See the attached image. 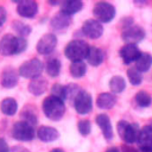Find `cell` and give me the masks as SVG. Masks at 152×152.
Listing matches in <instances>:
<instances>
[{"label":"cell","instance_id":"6da1fadb","mask_svg":"<svg viewBox=\"0 0 152 152\" xmlns=\"http://www.w3.org/2000/svg\"><path fill=\"white\" fill-rule=\"evenodd\" d=\"M27 48V40L14 34L7 33L0 39V53L2 56L18 55L25 51Z\"/></svg>","mask_w":152,"mask_h":152},{"label":"cell","instance_id":"7a4b0ae2","mask_svg":"<svg viewBox=\"0 0 152 152\" xmlns=\"http://www.w3.org/2000/svg\"><path fill=\"white\" fill-rule=\"evenodd\" d=\"M42 108H43L45 116L50 120H53V121L61 120L64 115V112H65L64 101H62V100H59L52 95L45 97V100L43 101Z\"/></svg>","mask_w":152,"mask_h":152},{"label":"cell","instance_id":"3957f363","mask_svg":"<svg viewBox=\"0 0 152 152\" xmlns=\"http://www.w3.org/2000/svg\"><path fill=\"white\" fill-rule=\"evenodd\" d=\"M88 49H89V45L84 40L74 39L66 44L65 50H64V55L68 59H70L72 62L83 61L87 57Z\"/></svg>","mask_w":152,"mask_h":152},{"label":"cell","instance_id":"277c9868","mask_svg":"<svg viewBox=\"0 0 152 152\" xmlns=\"http://www.w3.org/2000/svg\"><path fill=\"white\" fill-rule=\"evenodd\" d=\"M116 127H118V133H119L120 138L127 145L137 142L138 137H139V132H140V128L137 124H131L128 121L121 120L118 122Z\"/></svg>","mask_w":152,"mask_h":152},{"label":"cell","instance_id":"5b68a950","mask_svg":"<svg viewBox=\"0 0 152 152\" xmlns=\"http://www.w3.org/2000/svg\"><path fill=\"white\" fill-rule=\"evenodd\" d=\"M43 69H44V65L43 63L37 59V58H33V59H30V61H26L24 62L19 70H18V74L19 76L24 77V78H37L40 76V74L43 72Z\"/></svg>","mask_w":152,"mask_h":152},{"label":"cell","instance_id":"8992f818","mask_svg":"<svg viewBox=\"0 0 152 152\" xmlns=\"http://www.w3.org/2000/svg\"><path fill=\"white\" fill-rule=\"evenodd\" d=\"M93 13L97 21L102 23H110L115 17V7L106 1H99L94 5Z\"/></svg>","mask_w":152,"mask_h":152},{"label":"cell","instance_id":"52a82bcc","mask_svg":"<svg viewBox=\"0 0 152 152\" xmlns=\"http://www.w3.org/2000/svg\"><path fill=\"white\" fill-rule=\"evenodd\" d=\"M12 137L19 141H30L36 137V132L33 126L24 121H18L12 127Z\"/></svg>","mask_w":152,"mask_h":152},{"label":"cell","instance_id":"ba28073f","mask_svg":"<svg viewBox=\"0 0 152 152\" xmlns=\"http://www.w3.org/2000/svg\"><path fill=\"white\" fill-rule=\"evenodd\" d=\"M74 107L78 114L81 115L88 114L93 108L91 95L86 90H80L74 99Z\"/></svg>","mask_w":152,"mask_h":152},{"label":"cell","instance_id":"9c48e42d","mask_svg":"<svg viewBox=\"0 0 152 152\" xmlns=\"http://www.w3.org/2000/svg\"><path fill=\"white\" fill-rule=\"evenodd\" d=\"M121 37L126 44H133L135 45L137 43L141 42L145 37V31L141 26L138 25H131L121 32Z\"/></svg>","mask_w":152,"mask_h":152},{"label":"cell","instance_id":"30bf717a","mask_svg":"<svg viewBox=\"0 0 152 152\" xmlns=\"http://www.w3.org/2000/svg\"><path fill=\"white\" fill-rule=\"evenodd\" d=\"M57 45V37L53 33H45L40 37L37 43V52L40 55H49L51 53Z\"/></svg>","mask_w":152,"mask_h":152},{"label":"cell","instance_id":"8fae6325","mask_svg":"<svg viewBox=\"0 0 152 152\" xmlns=\"http://www.w3.org/2000/svg\"><path fill=\"white\" fill-rule=\"evenodd\" d=\"M82 32L86 37L90 39H97L103 33V26L96 19H88L82 26Z\"/></svg>","mask_w":152,"mask_h":152},{"label":"cell","instance_id":"7c38bea8","mask_svg":"<svg viewBox=\"0 0 152 152\" xmlns=\"http://www.w3.org/2000/svg\"><path fill=\"white\" fill-rule=\"evenodd\" d=\"M17 12L23 18H33L38 12V4L33 0H24L18 2Z\"/></svg>","mask_w":152,"mask_h":152},{"label":"cell","instance_id":"4fadbf2b","mask_svg":"<svg viewBox=\"0 0 152 152\" xmlns=\"http://www.w3.org/2000/svg\"><path fill=\"white\" fill-rule=\"evenodd\" d=\"M137 142L139 145V150H152V125H146L140 129Z\"/></svg>","mask_w":152,"mask_h":152},{"label":"cell","instance_id":"5bb4252c","mask_svg":"<svg viewBox=\"0 0 152 152\" xmlns=\"http://www.w3.org/2000/svg\"><path fill=\"white\" fill-rule=\"evenodd\" d=\"M140 50L137 45L133 44H126L120 49V57L125 64H131L132 62H135L138 57L140 56Z\"/></svg>","mask_w":152,"mask_h":152},{"label":"cell","instance_id":"9a60e30c","mask_svg":"<svg viewBox=\"0 0 152 152\" xmlns=\"http://www.w3.org/2000/svg\"><path fill=\"white\" fill-rule=\"evenodd\" d=\"M18 80H19V74L17 72V70L12 69V68H7L2 71L1 75V86L4 88H14L18 84Z\"/></svg>","mask_w":152,"mask_h":152},{"label":"cell","instance_id":"2e32d148","mask_svg":"<svg viewBox=\"0 0 152 152\" xmlns=\"http://www.w3.org/2000/svg\"><path fill=\"white\" fill-rule=\"evenodd\" d=\"M97 126L101 128L102 131V134L106 140H112L113 138V128H112V125H110V119L108 118V115L106 114H99L95 119Z\"/></svg>","mask_w":152,"mask_h":152},{"label":"cell","instance_id":"e0dca14e","mask_svg":"<svg viewBox=\"0 0 152 152\" xmlns=\"http://www.w3.org/2000/svg\"><path fill=\"white\" fill-rule=\"evenodd\" d=\"M70 23H71V19L69 15H66L62 12H58L50 20V26L55 31H62V30H65L70 25Z\"/></svg>","mask_w":152,"mask_h":152},{"label":"cell","instance_id":"ac0fdd59","mask_svg":"<svg viewBox=\"0 0 152 152\" xmlns=\"http://www.w3.org/2000/svg\"><path fill=\"white\" fill-rule=\"evenodd\" d=\"M48 86H49V83H48V81L45 80V78H43V77H37V78H33V80H31V82L28 83V91L32 94V95H34V96H39V95H42V94H44L45 91H46V89H48Z\"/></svg>","mask_w":152,"mask_h":152},{"label":"cell","instance_id":"d6986e66","mask_svg":"<svg viewBox=\"0 0 152 152\" xmlns=\"http://www.w3.org/2000/svg\"><path fill=\"white\" fill-rule=\"evenodd\" d=\"M37 137L39 138V140L44 141V142H50L56 140L59 137V133L56 128L50 127V126H40L37 131Z\"/></svg>","mask_w":152,"mask_h":152},{"label":"cell","instance_id":"ffe728a7","mask_svg":"<svg viewBox=\"0 0 152 152\" xmlns=\"http://www.w3.org/2000/svg\"><path fill=\"white\" fill-rule=\"evenodd\" d=\"M86 59L88 61V63H89L90 65L97 66V65H100V64L103 62V59H104V53H103V51H102L100 48L89 46Z\"/></svg>","mask_w":152,"mask_h":152},{"label":"cell","instance_id":"44dd1931","mask_svg":"<svg viewBox=\"0 0 152 152\" xmlns=\"http://www.w3.org/2000/svg\"><path fill=\"white\" fill-rule=\"evenodd\" d=\"M82 7H83V2L80 0H68V1L61 2V12L69 17L80 12Z\"/></svg>","mask_w":152,"mask_h":152},{"label":"cell","instance_id":"7402d4cb","mask_svg":"<svg viewBox=\"0 0 152 152\" xmlns=\"http://www.w3.org/2000/svg\"><path fill=\"white\" fill-rule=\"evenodd\" d=\"M116 103V97L112 93H101L96 99V104L101 109H110Z\"/></svg>","mask_w":152,"mask_h":152},{"label":"cell","instance_id":"603a6c76","mask_svg":"<svg viewBox=\"0 0 152 152\" xmlns=\"http://www.w3.org/2000/svg\"><path fill=\"white\" fill-rule=\"evenodd\" d=\"M152 65V56L151 53L147 52H141L138 59L135 61V69L139 72H145L147 71Z\"/></svg>","mask_w":152,"mask_h":152},{"label":"cell","instance_id":"cb8c5ba5","mask_svg":"<svg viewBox=\"0 0 152 152\" xmlns=\"http://www.w3.org/2000/svg\"><path fill=\"white\" fill-rule=\"evenodd\" d=\"M0 109H1V112H2L5 115L12 116V115H14V114L17 113V110H18V103H17V101H15L14 99H12V97H6V99H4V100L1 101V103H0Z\"/></svg>","mask_w":152,"mask_h":152},{"label":"cell","instance_id":"d4e9b609","mask_svg":"<svg viewBox=\"0 0 152 152\" xmlns=\"http://www.w3.org/2000/svg\"><path fill=\"white\" fill-rule=\"evenodd\" d=\"M69 71L71 74L72 77L75 78H81L84 76L86 71H87V66L86 64L83 63V61H78V62H72L70 64V68H69Z\"/></svg>","mask_w":152,"mask_h":152},{"label":"cell","instance_id":"484cf974","mask_svg":"<svg viewBox=\"0 0 152 152\" xmlns=\"http://www.w3.org/2000/svg\"><path fill=\"white\" fill-rule=\"evenodd\" d=\"M109 88L112 94H119L126 88V81L121 76H113L109 81Z\"/></svg>","mask_w":152,"mask_h":152},{"label":"cell","instance_id":"4316f807","mask_svg":"<svg viewBox=\"0 0 152 152\" xmlns=\"http://www.w3.org/2000/svg\"><path fill=\"white\" fill-rule=\"evenodd\" d=\"M45 70L49 76L51 77H57L61 72V62L57 58H51L46 62L45 64Z\"/></svg>","mask_w":152,"mask_h":152},{"label":"cell","instance_id":"83f0119b","mask_svg":"<svg viewBox=\"0 0 152 152\" xmlns=\"http://www.w3.org/2000/svg\"><path fill=\"white\" fill-rule=\"evenodd\" d=\"M12 27L17 32L18 37L24 38V39L31 33V27L27 24H24L23 21H13L12 23Z\"/></svg>","mask_w":152,"mask_h":152},{"label":"cell","instance_id":"f1b7e54d","mask_svg":"<svg viewBox=\"0 0 152 152\" xmlns=\"http://www.w3.org/2000/svg\"><path fill=\"white\" fill-rule=\"evenodd\" d=\"M135 102L140 107H150L152 103V97L147 91L140 90L135 94Z\"/></svg>","mask_w":152,"mask_h":152},{"label":"cell","instance_id":"f546056e","mask_svg":"<svg viewBox=\"0 0 152 152\" xmlns=\"http://www.w3.org/2000/svg\"><path fill=\"white\" fill-rule=\"evenodd\" d=\"M127 76H128V81L132 86H139L142 81L141 72H139L135 68H129L127 70Z\"/></svg>","mask_w":152,"mask_h":152},{"label":"cell","instance_id":"4dcf8cb0","mask_svg":"<svg viewBox=\"0 0 152 152\" xmlns=\"http://www.w3.org/2000/svg\"><path fill=\"white\" fill-rule=\"evenodd\" d=\"M51 95L64 101V99H66V90H65V86H62V84H53L52 88H51Z\"/></svg>","mask_w":152,"mask_h":152},{"label":"cell","instance_id":"1f68e13d","mask_svg":"<svg viewBox=\"0 0 152 152\" xmlns=\"http://www.w3.org/2000/svg\"><path fill=\"white\" fill-rule=\"evenodd\" d=\"M21 118H23L24 122H26V124H28L31 126H34L37 124V121H38L37 115L33 113V110H30L28 108H26V109H24L21 112Z\"/></svg>","mask_w":152,"mask_h":152},{"label":"cell","instance_id":"d6a6232c","mask_svg":"<svg viewBox=\"0 0 152 152\" xmlns=\"http://www.w3.org/2000/svg\"><path fill=\"white\" fill-rule=\"evenodd\" d=\"M77 128H78V132L80 134H82L83 137L88 135L91 131V125H90V121L89 120H80L77 122Z\"/></svg>","mask_w":152,"mask_h":152},{"label":"cell","instance_id":"836d02e7","mask_svg":"<svg viewBox=\"0 0 152 152\" xmlns=\"http://www.w3.org/2000/svg\"><path fill=\"white\" fill-rule=\"evenodd\" d=\"M0 152H11V148L4 138H0Z\"/></svg>","mask_w":152,"mask_h":152},{"label":"cell","instance_id":"e575fe53","mask_svg":"<svg viewBox=\"0 0 152 152\" xmlns=\"http://www.w3.org/2000/svg\"><path fill=\"white\" fill-rule=\"evenodd\" d=\"M6 18H7V13H6V10L2 7V6H0V27L5 24V21H6Z\"/></svg>","mask_w":152,"mask_h":152},{"label":"cell","instance_id":"d590c367","mask_svg":"<svg viewBox=\"0 0 152 152\" xmlns=\"http://www.w3.org/2000/svg\"><path fill=\"white\" fill-rule=\"evenodd\" d=\"M120 152H138V148H134V147H132L131 145L124 144V145L121 146Z\"/></svg>","mask_w":152,"mask_h":152},{"label":"cell","instance_id":"8d00e7d4","mask_svg":"<svg viewBox=\"0 0 152 152\" xmlns=\"http://www.w3.org/2000/svg\"><path fill=\"white\" fill-rule=\"evenodd\" d=\"M11 152H31V151L23 146H14L13 148H11Z\"/></svg>","mask_w":152,"mask_h":152},{"label":"cell","instance_id":"74e56055","mask_svg":"<svg viewBox=\"0 0 152 152\" xmlns=\"http://www.w3.org/2000/svg\"><path fill=\"white\" fill-rule=\"evenodd\" d=\"M106 152H120V150L118 147H109L106 150Z\"/></svg>","mask_w":152,"mask_h":152},{"label":"cell","instance_id":"f35d334b","mask_svg":"<svg viewBox=\"0 0 152 152\" xmlns=\"http://www.w3.org/2000/svg\"><path fill=\"white\" fill-rule=\"evenodd\" d=\"M50 152H64L62 148H52Z\"/></svg>","mask_w":152,"mask_h":152},{"label":"cell","instance_id":"ab89813d","mask_svg":"<svg viewBox=\"0 0 152 152\" xmlns=\"http://www.w3.org/2000/svg\"><path fill=\"white\" fill-rule=\"evenodd\" d=\"M138 152H151V151H145V150H139L138 148Z\"/></svg>","mask_w":152,"mask_h":152},{"label":"cell","instance_id":"60d3db41","mask_svg":"<svg viewBox=\"0 0 152 152\" xmlns=\"http://www.w3.org/2000/svg\"><path fill=\"white\" fill-rule=\"evenodd\" d=\"M151 152H152V150H151Z\"/></svg>","mask_w":152,"mask_h":152}]
</instances>
